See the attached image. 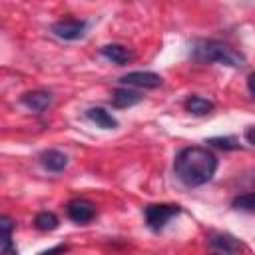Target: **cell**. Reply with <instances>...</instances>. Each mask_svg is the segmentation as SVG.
Instances as JSON below:
<instances>
[{
  "label": "cell",
  "instance_id": "obj_20",
  "mask_svg": "<svg viewBox=\"0 0 255 255\" xmlns=\"http://www.w3.org/2000/svg\"><path fill=\"white\" fill-rule=\"evenodd\" d=\"M253 78H255L253 74H249V76H247V88H249V96H253Z\"/></svg>",
  "mask_w": 255,
  "mask_h": 255
},
{
  "label": "cell",
  "instance_id": "obj_17",
  "mask_svg": "<svg viewBox=\"0 0 255 255\" xmlns=\"http://www.w3.org/2000/svg\"><path fill=\"white\" fill-rule=\"evenodd\" d=\"M207 143H211L213 147H219V149H239V139L233 137V135H227V137H209Z\"/></svg>",
  "mask_w": 255,
  "mask_h": 255
},
{
  "label": "cell",
  "instance_id": "obj_10",
  "mask_svg": "<svg viewBox=\"0 0 255 255\" xmlns=\"http://www.w3.org/2000/svg\"><path fill=\"white\" fill-rule=\"evenodd\" d=\"M40 163L46 171H62L68 165V155L60 149H48L40 155Z\"/></svg>",
  "mask_w": 255,
  "mask_h": 255
},
{
  "label": "cell",
  "instance_id": "obj_12",
  "mask_svg": "<svg viewBox=\"0 0 255 255\" xmlns=\"http://www.w3.org/2000/svg\"><path fill=\"white\" fill-rule=\"evenodd\" d=\"M86 118L92 124H96L98 128H102V129H114V128H118V120L108 110H104V108H90L86 112Z\"/></svg>",
  "mask_w": 255,
  "mask_h": 255
},
{
  "label": "cell",
  "instance_id": "obj_15",
  "mask_svg": "<svg viewBox=\"0 0 255 255\" xmlns=\"http://www.w3.org/2000/svg\"><path fill=\"white\" fill-rule=\"evenodd\" d=\"M58 225H60V219L52 211H40L34 217V227L40 231H54V229H58Z\"/></svg>",
  "mask_w": 255,
  "mask_h": 255
},
{
  "label": "cell",
  "instance_id": "obj_13",
  "mask_svg": "<svg viewBox=\"0 0 255 255\" xmlns=\"http://www.w3.org/2000/svg\"><path fill=\"white\" fill-rule=\"evenodd\" d=\"M141 102V96L128 88H118L112 92V106L114 108H131Z\"/></svg>",
  "mask_w": 255,
  "mask_h": 255
},
{
  "label": "cell",
  "instance_id": "obj_4",
  "mask_svg": "<svg viewBox=\"0 0 255 255\" xmlns=\"http://www.w3.org/2000/svg\"><path fill=\"white\" fill-rule=\"evenodd\" d=\"M86 28H88V22H86V20L62 18V20H58V22L52 24V34H54L56 38H60V40L72 42V40L82 38L84 32H86Z\"/></svg>",
  "mask_w": 255,
  "mask_h": 255
},
{
  "label": "cell",
  "instance_id": "obj_8",
  "mask_svg": "<svg viewBox=\"0 0 255 255\" xmlns=\"http://www.w3.org/2000/svg\"><path fill=\"white\" fill-rule=\"evenodd\" d=\"M20 102H22L28 110H32V112H36V114H42V112L52 104V96H50L48 92L34 90V92L24 94V96L20 98Z\"/></svg>",
  "mask_w": 255,
  "mask_h": 255
},
{
  "label": "cell",
  "instance_id": "obj_19",
  "mask_svg": "<svg viewBox=\"0 0 255 255\" xmlns=\"http://www.w3.org/2000/svg\"><path fill=\"white\" fill-rule=\"evenodd\" d=\"M245 139H247L249 145H253V126L247 128V131H245Z\"/></svg>",
  "mask_w": 255,
  "mask_h": 255
},
{
  "label": "cell",
  "instance_id": "obj_14",
  "mask_svg": "<svg viewBox=\"0 0 255 255\" xmlns=\"http://www.w3.org/2000/svg\"><path fill=\"white\" fill-rule=\"evenodd\" d=\"M183 106L193 116H207L209 112H213V102H209V100H205L201 96H189Z\"/></svg>",
  "mask_w": 255,
  "mask_h": 255
},
{
  "label": "cell",
  "instance_id": "obj_2",
  "mask_svg": "<svg viewBox=\"0 0 255 255\" xmlns=\"http://www.w3.org/2000/svg\"><path fill=\"white\" fill-rule=\"evenodd\" d=\"M189 54L199 64H223L231 68H243L247 64L241 52L217 40H195L191 44Z\"/></svg>",
  "mask_w": 255,
  "mask_h": 255
},
{
  "label": "cell",
  "instance_id": "obj_7",
  "mask_svg": "<svg viewBox=\"0 0 255 255\" xmlns=\"http://www.w3.org/2000/svg\"><path fill=\"white\" fill-rule=\"evenodd\" d=\"M14 221L8 215H0V255H18V249L12 241Z\"/></svg>",
  "mask_w": 255,
  "mask_h": 255
},
{
  "label": "cell",
  "instance_id": "obj_9",
  "mask_svg": "<svg viewBox=\"0 0 255 255\" xmlns=\"http://www.w3.org/2000/svg\"><path fill=\"white\" fill-rule=\"evenodd\" d=\"M100 54L106 60H110V62H114L118 66H124V64H128L133 58V54L126 46H122V44H106V46L100 48Z\"/></svg>",
  "mask_w": 255,
  "mask_h": 255
},
{
  "label": "cell",
  "instance_id": "obj_16",
  "mask_svg": "<svg viewBox=\"0 0 255 255\" xmlns=\"http://www.w3.org/2000/svg\"><path fill=\"white\" fill-rule=\"evenodd\" d=\"M235 209H241V211H245V213H253V207H255V197H253V193L249 191V193H243V195H237L235 199H233V203H231Z\"/></svg>",
  "mask_w": 255,
  "mask_h": 255
},
{
  "label": "cell",
  "instance_id": "obj_1",
  "mask_svg": "<svg viewBox=\"0 0 255 255\" xmlns=\"http://www.w3.org/2000/svg\"><path fill=\"white\" fill-rule=\"evenodd\" d=\"M173 171L183 185L199 187V185L211 181V177L215 175L217 157L207 147H199V145L185 147L175 155Z\"/></svg>",
  "mask_w": 255,
  "mask_h": 255
},
{
  "label": "cell",
  "instance_id": "obj_6",
  "mask_svg": "<svg viewBox=\"0 0 255 255\" xmlns=\"http://www.w3.org/2000/svg\"><path fill=\"white\" fill-rule=\"evenodd\" d=\"M66 213H68V217H70L74 223L86 225V223H90V221L96 217V207H94L92 201L78 197V199H72V201L66 205Z\"/></svg>",
  "mask_w": 255,
  "mask_h": 255
},
{
  "label": "cell",
  "instance_id": "obj_3",
  "mask_svg": "<svg viewBox=\"0 0 255 255\" xmlns=\"http://www.w3.org/2000/svg\"><path fill=\"white\" fill-rule=\"evenodd\" d=\"M179 213H181V207L175 203H153V205H147L143 209L145 223L151 231H161Z\"/></svg>",
  "mask_w": 255,
  "mask_h": 255
},
{
  "label": "cell",
  "instance_id": "obj_18",
  "mask_svg": "<svg viewBox=\"0 0 255 255\" xmlns=\"http://www.w3.org/2000/svg\"><path fill=\"white\" fill-rule=\"evenodd\" d=\"M66 249H68L66 245H56V247H52V249H48V251H42L40 255H64Z\"/></svg>",
  "mask_w": 255,
  "mask_h": 255
},
{
  "label": "cell",
  "instance_id": "obj_5",
  "mask_svg": "<svg viewBox=\"0 0 255 255\" xmlns=\"http://www.w3.org/2000/svg\"><path fill=\"white\" fill-rule=\"evenodd\" d=\"M120 84L122 86H131V88H143V90H153V88H159L163 84L161 76L155 74V72H129L126 76L120 78Z\"/></svg>",
  "mask_w": 255,
  "mask_h": 255
},
{
  "label": "cell",
  "instance_id": "obj_11",
  "mask_svg": "<svg viewBox=\"0 0 255 255\" xmlns=\"http://www.w3.org/2000/svg\"><path fill=\"white\" fill-rule=\"evenodd\" d=\"M209 245L223 251V253H233V251H239L243 247V243L237 237L229 235V233H211L209 235Z\"/></svg>",
  "mask_w": 255,
  "mask_h": 255
}]
</instances>
